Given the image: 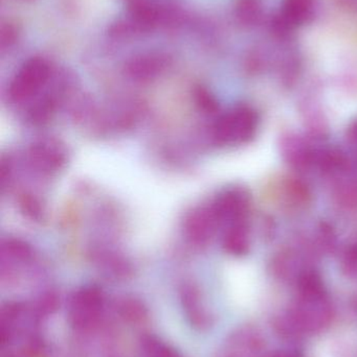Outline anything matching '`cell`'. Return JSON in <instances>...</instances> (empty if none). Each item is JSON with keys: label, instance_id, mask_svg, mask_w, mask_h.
<instances>
[{"label": "cell", "instance_id": "ba28073f", "mask_svg": "<svg viewBox=\"0 0 357 357\" xmlns=\"http://www.w3.org/2000/svg\"><path fill=\"white\" fill-rule=\"evenodd\" d=\"M217 222L212 208H196L187 216L184 233L194 245H205L213 235Z\"/></svg>", "mask_w": 357, "mask_h": 357}, {"label": "cell", "instance_id": "30bf717a", "mask_svg": "<svg viewBox=\"0 0 357 357\" xmlns=\"http://www.w3.org/2000/svg\"><path fill=\"white\" fill-rule=\"evenodd\" d=\"M316 0H284L281 15L293 27L309 23L316 13Z\"/></svg>", "mask_w": 357, "mask_h": 357}, {"label": "cell", "instance_id": "d6986e66", "mask_svg": "<svg viewBox=\"0 0 357 357\" xmlns=\"http://www.w3.org/2000/svg\"><path fill=\"white\" fill-rule=\"evenodd\" d=\"M131 1H132V0H131Z\"/></svg>", "mask_w": 357, "mask_h": 357}, {"label": "cell", "instance_id": "7a4b0ae2", "mask_svg": "<svg viewBox=\"0 0 357 357\" xmlns=\"http://www.w3.org/2000/svg\"><path fill=\"white\" fill-rule=\"evenodd\" d=\"M104 305V294L100 287L96 285L81 287L69 299L67 320L75 331H90L100 321Z\"/></svg>", "mask_w": 357, "mask_h": 357}, {"label": "cell", "instance_id": "277c9868", "mask_svg": "<svg viewBox=\"0 0 357 357\" xmlns=\"http://www.w3.org/2000/svg\"><path fill=\"white\" fill-rule=\"evenodd\" d=\"M255 116L245 108L235 109L218 119L213 137L218 144H235L245 142L254 131Z\"/></svg>", "mask_w": 357, "mask_h": 357}, {"label": "cell", "instance_id": "5bb4252c", "mask_svg": "<svg viewBox=\"0 0 357 357\" xmlns=\"http://www.w3.org/2000/svg\"><path fill=\"white\" fill-rule=\"evenodd\" d=\"M194 98L197 106L205 112L212 113L217 109V102L213 94L203 86L195 88Z\"/></svg>", "mask_w": 357, "mask_h": 357}, {"label": "cell", "instance_id": "e0dca14e", "mask_svg": "<svg viewBox=\"0 0 357 357\" xmlns=\"http://www.w3.org/2000/svg\"><path fill=\"white\" fill-rule=\"evenodd\" d=\"M21 206L23 207V211L27 213L29 218H35L38 220L41 215V207H40V203L31 197H24L22 201H21Z\"/></svg>", "mask_w": 357, "mask_h": 357}, {"label": "cell", "instance_id": "8fae6325", "mask_svg": "<svg viewBox=\"0 0 357 357\" xmlns=\"http://www.w3.org/2000/svg\"><path fill=\"white\" fill-rule=\"evenodd\" d=\"M235 16L242 24L252 26L258 24L263 16L260 0H238L235 6Z\"/></svg>", "mask_w": 357, "mask_h": 357}, {"label": "cell", "instance_id": "2e32d148", "mask_svg": "<svg viewBox=\"0 0 357 357\" xmlns=\"http://www.w3.org/2000/svg\"><path fill=\"white\" fill-rule=\"evenodd\" d=\"M58 307V297L54 293H46L42 296L37 304V310L40 314H52Z\"/></svg>", "mask_w": 357, "mask_h": 357}, {"label": "cell", "instance_id": "7c38bea8", "mask_svg": "<svg viewBox=\"0 0 357 357\" xmlns=\"http://www.w3.org/2000/svg\"><path fill=\"white\" fill-rule=\"evenodd\" d=\"M119 316L131 324H140L148 317V312L144 304L133 298H126L117 304Z\"/></svg>", "mask_w": 357, "mask_h": 357}, {"label": "cell", "instance_id": "ac0fdd59", "mask_svg": "<svg viewBox=\"0 0 357 357\" xmlns=\"http://www.w3.org/2000/svg\"><path fill=\"white\" fill-rule=\"evenodd\" d=\"M264 357H304L302 354L293 351H276Z\"/></svg>", "mask_w": 357, "mask_h": 357}, {"label": "cell", "instance_id": "5b68a950", "mask_svg": "<svg viewBox=\"0 0 357 357\" xmlns=\"http://www.w3.org/2000/svg\"><path fill=\"white\" fill-rule=\"evenodd\" d=\"M264 340L255 327L237 329L226 342L222 357H264Z\"/></svg>", "mask_w": 357, "mask_h": 357}, {"label": "cell", "instance_id": "9a60e30c", "mask_svg": "<svg viewBox=\"0 0 357 357\" xmlns=\"http://www.w3.org/2000/svg\"><path fill=\"white\" fill-rule=\"evenodd\" d=\"M3 250L17 260H27L31 257V250L29 245L21 241H8L3 245Z\"/></svg>", "mask_w": 357, "mask_h": 357}, {"label": "cell", "instance_id": "8992f818", "mask_svg": "<svg viewBox=\"0 0 357 357\" xmlns=\"http://www.w3.org/2000/svg\"><path fill=\"white\" fill-rule=\"evenodd\" d=\"M29 161L38 171L52 174L64 167L66 152L59 142L44 140L31 146L29 150Z\"/></svg>", "mask_w": 357, "mask_h": 357}, {"label": "cell", "instance_id": "3957f363", "mask_svg": "<svg viewBox=\"0 0 357 357\" xmlns=\"http://www.w3.org/2000/svg\"><path fill=\"white\" fill-rule=\"evenodd\" d=\"M50 77L48 63L41 58L27 60L17 71L8 86V96L15 102L31 100L48 83Z\"/></svg>", "mask_w": 357, "mask_h": 357}, {"label": "cell", "instance_id": "52a82bcc", "mask_svg": "<svg viewBox=\"0 0 357 357\" xmlns=\"http://www.w3.org/2000/svg\"><path fill=\"white\" fill-rule=\"evenodd\" d=\"M180 301L187 319L195 329L205 331L213 325V316L203 305L199 289L194 284L186 283L182 285Z\"/></svg>", "mask_w": 357, "mask_h": 357}, {"label": "cell", "instance_id": "6da1fadb", "mask_svg": "<svg viewBox=\"0 0 357 357\" xmlns=\"http://www.w3.org/2000/svg\"><path fill=\"white\" fill-rule=\"evenodd\" d=\"M333 317L335 310L320 278L306 273L298 282L297 299L275 318L274 328L282 339L299 341L326 331Z\"/></svg>", "mask_w": 357, "mask_h": 357}, {"label": "cell", "instance_id": "4fadbf2b", "mask_svg": "<svg viewBox=\"0 0 357 357\" xmlns=\"http://www.w3.org/2000/svg\"><path fill=\"white\" fill-rule=\"evenodd\" d=\"M140 348L145 357H182L175 349L153 335H144L140 339Z\"/></svg>", "mask_w": 357, "mask_h": 357}, {"label": "cell", "instance_id": "9c48e42d", "mask_svg": "<svg viewBox=\"0 0 357 357\" xmlns=\"http://www.w3.org/2000/svg\"><path fill=\"white\" fill-rule=\"evenodd\" d=\"M169 65L167 56L159 54H143L130 60L126 65L128 77L136 81H149L159 77Z\"/></svg>", "mask_w": 357, "mask_h": 357}]
</instances>
